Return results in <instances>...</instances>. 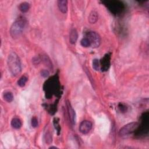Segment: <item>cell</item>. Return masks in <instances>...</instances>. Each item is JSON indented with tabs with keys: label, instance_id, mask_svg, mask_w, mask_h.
I'll return each instance as SVG.
<instances>
[{
	"label": "cell",
	"instance_id": "obj_18",
	"mask_svg": "<svg viewBox=\"0 0 149 149\" xmlns=\"http://www.w3.org/2000/svg\"><path fill=\"white\" fill-rule=\"evenodd\" d=\"M31 124L33 128H36L38 126V120L37 118L35 116L33 117L32 119V121H31Z\"/></svg>",
	"mask_w": 149,
	"mask_h": 149
},
{
	"label": "cell",
	"instance_id": "obj_5",
	"mask_svg": "<svg viewBox=\"0 0 149 149\" xmlns=\"http://www.w3.org/2000/svg\"><path fill=\"white\" fill-rule=\"evenodd\" d=\"M90 43L93 48H97L101 44V37L100 35L95 32H89L87 33L86 37Z\"/></svg>",
	"mask_w": 149,
	"mask_h": 149
},
{
	"label": "cell",
	"instance_id": "obj_17",
	"mask_svg": "<svg viewBox=\"0 0 149 149\" xmlns=\"http://www.w3.org/2000/svg\"><path fill=\"white\" fill-rule=\"evenodd\" d=\"M92 65H93V68L96 71H99L100 70V63L99 59H95L93 60V63H92Z\"/></svg>",
	"mask_w": 149,
	"mask_h": 149
},
{
	"label": "cell",
	"instance_id": "obj_8",
	"mask_svg": "<svg viewBox=\"0 0 149 149\" xmlns=\"http://www.w3.org/2000/svg\"><path fill=\"white\" fill-rule=\"evenodd\" d=\"M67 107L68 111L70 122L72 124V125H73L75 124V112L69 101H67Z\"/></svg>",
	"mask_w": 149,
	"mask_h": 149
},
{
	"label": "cell",
	"instance_id": "obj_12",
	"mask_svg": "<svg viewBox=\"0 0 149 149\" xmlns=\"http://www.w3.org/2000/svg\"><path fill=\"white\" fill-rule=\"evenodd\" d=\"M99 19V14L96 11H92L88 16V22L91 24H95Z\"/></svg>",
	"mask_w": 149,
	"mask_h": 149
},
{
	"label": "cell",
	"instance_id": "obj_15",
	"mask_svg": "<svg viewBox=\"0 0 149 149\" xmlns=\"http://www.w3.org/2000/svg\"><path fill=\"white\" fill-rule=\"evenodd\" d=\"M27 78L26 76H22V77H20L19 78V79L18 81V86H19L20 87H24L26 83V82H27Z\"/></svg>",
	"mask_w": 149,
	"mask_h": 149
},
{
	"label": "cell",
	"instance_id": "obj_7",
	"mask_svg": "<svg viewBox=\"0 0 149 149\" xmlns=\"http://www.w3.org/2000/svg\"><path fill=\"white\" fill-rule=\"evenodd\" d=\"M100 64L102 71L105 72L108 70L111 65V55L110 54H107L104 55V56L101 59Z\"/></svg>",
	"mask_w": 149,
	"mask_h": 149
},
{
	"label": "cell",
	"instance_id": "obj_21",
	"mask_svg": "<svg viewBox=\"0 0 149 149\" xmlns=\"http://www.w3.org/2000/svg\"><path fill=\"white\" fill-rule=\"evenodd\" d=\"M119 108L120 109L121 111L122 112H125L127 111V107L122 104H120V105H119Z\"/></svg>",
	"mask_w": 149,
	"mask_h": 149
},
{
	"label": "cell",
	"instance_id": "obj_2",
	"mask_svg": "<svg viewBox=\"0 0 149 149\" xmlns=\"http://www.w3.org/2000/svg\"><path fill=\"white\" fill-rule=\"evenodd\" d=\"M26 20L23 17L18 18L11 25L10 33L13 39H18L22 34L26 26Z\"/></svg>",
	"mask_w": 149,
	"mask_h": 149
},
{
	"label": "cell",
	"instance_id": "obj_10",
	"mask_svg": "<svg viewBox=\"0 0 149 149\" xmlns=\"http://www.w3.org/2000/svg\"><path fill=\"white\" fill-rule=\"evenodd\" d=\"M78 39V33L75 29H73L71 31L69 34V42L72 44H74L76 43Z\"/></svg>",
	"mask_w": 149,
	"mask_h": 149
},
{
	"label": "cell",
	"instance_id": "obj_9",
	"mask_svg": "<svg viewBox=\"0 0 149 149\" xmlns=\"http://www.w3.org/2000/svg\"><path fill=\"white\" fill-rule=\"evenodd\" d=\"M58 8L62 13L65 14L68 11V1L67 0H59L57 1Z\"/></svg>",
	"mask_w": 149,
	"mask_h": 149
},
{
	"label": "cell",
	"instance_id": "obj_6",
	"mask_svg": "<svg viewBox=\"0 0 149 149\" xmlns=\"http://www.w3.org/2000/svg\"><path fill=\"white\" fill-rule=\"evenodd\" d=\"M92 127L93 124L90 121L85 120L80 123L79 129L80 133L83 135H86L91 131V129H92Z\"/></svg>",
	"mask_w": 149,
	"mask_h": 149
},
{
	"label": "cell",
	"instance_id": "obj_1",
	"mask_svg": "<svg viewBox=\"0 0 149 149\" xmlns=\"http://www.w3.org/2000/svg\"><path fill=\"white\" fill-rule=\"evenodd\" d=\"M9 70L13 76H18L22 71V65L19 56L14 52H11L7 60Z\"/></svg>",
	"mask_w": 149,
	"mask_h": 149
},
{
	"label": "cell",
	"instance_id": "obj_11",
	"mask_svg": "<svg viewBox=\"0 0 149 149\" xmlns=\"http://www.w3.org/2000/svg\"><path fill=\"white\" fill-rule=\"evenodd\" d=\"M11 126L15 129H20L22 126V122L21 120L18 118H14L11 121Z\"/></svg>",
	"mask_w": 149,
	"mask_h": 149
},
{
	"label": "cell",
	"instance_id": "obj_4",
	"mask_svg": "<svg viewBox=\"0 0 149 149\" xmlns=\"http://www.w3.org/2000/svg\"><path fill=\"white\" fill-rule=\"evenodd\" d=\"M139 124L136 122H133L129 123L125 126H124L120 131V135L121 136H128L130 134H132V133L135 132L136 131H137L139 128Z\"/></svg>",
	"mask_w": 149,
	"mask_h": 149
},
{
	"label": "cell",
	"instance_id": "obj_19",
	"mask_svg": "<svg viewBox=\"0 0 149 149\" xmlns=\"http://www.w3.org/2000/svg\"><path fill=\"white\" fill-rule=\"evenodd\" d=\"M46 143H49V142H48V141H50V142L51 143V142H52V137H51V134L50 133H47V134H46Z\"/></svg>",
	"mask_w": 149,
	"mask_h": 149
},
{
	"label": "cell",
	"instance_id": "obj_20",
	"mask_svg": "<svg viewBox=\"0 0 149 149\" xmlns=\"http://www.w3.org/2000/svg\"><path fill=\"white\" fill-rule=\"evenodd\" d=\"M41 75L44 78H46L47 77L48 75H49V72L47 70H43L42 72H41Z\"/></svg>",
	"mask_w": 149,
	"mask_h": 149
},
{
	"label": "cell",
	"instance_id": "obj_13",
	"mask_svg": "<svg viewBox=\"0 0 149 149\" xmlns=\"http://www.w3.org/2000/svg\"><path fill=\"white\" fill-rule=\"evenodd\" d=\"M30 8H31L30 4L28 3H26V2H24V3L20 4V5L19 6V10L23 13L27 12L29 10Z\"/></svg>",
	"mask_w": 149,
	"mask_h": 149
},
{
	"label": "cell",
	"instance_id": "obj_3",
	"mask_svg": "<svg viewBox=\"0 0 149 149\" xmlns=\"http://www.w3.org/2000/svg\"><path fill=\"white\" fill-rule=\"evenodd\" d=\"M103 3L114 14L118 15L122 12L125 9L124 4L120 1H104Z\"/></svg>",
	"mask_w": 149,
	"mask_h": 149
},
{
	"label": "cell",
	"instance_id": "obj_16",
	"mask_svg": "<svg viewBox=\"0 0 149 149\" xmlns=\"http://www.w3.org/2000/svg\"><path fill=\"white\" fill-rule=\"evenodd\" d=\"M80 44H81L82 46H83L84 47H88L91 46L90 43L87 37L83 38L80 41Z\"/></svg>",
	"mask_w": 149,
	"mask_h": 149
},
{
	"label": "cell",
	"instance_id": "obj_14",
	"mask_svg": "<svg viewBox=\"0 0 149 149\" xmlns=\"http://www.w3.org/2000/svg\"><path fill=\"white\" fill-rule=\"evenodd\" d=\"M3 98L8 103H11L14 100V95L11 92H6L3 94Z\"/></svg>",
	"mask_w": 149,
	"mask_h": 149
}]
</instances>
